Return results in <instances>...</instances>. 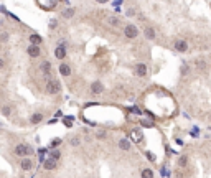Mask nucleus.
<instances>
[{
    "mask_svg": "<svg viewBox=\"0 0 211 178\" xmlns=\"http://www.w3.org/2000/svg\"><path fill=\"white\" fill-rule=\"evenodd\" d=\"M56 165H58V160H54V158H46L45 163H43V167L46 168V170H54Z\"/></svg>",
    "mask_w": 211,
    "mask_h": 178,
    "instance_id": "nucleus-4",
    "label": "nucleus"
},
{
    "mask_svg": "<svg viewBox=\"0 0 211 178\" xmlns=\"http://www.w3.org/2000/svg\"><path fill=\"white\" fill-rule=\"evenodd\" d=\"M145 38H149V40H154L155 38V32H154V28H152V26H147V28H145Z\"/></svg>",
    "mask_w": 211,
    "mask_h": 178,
    "instance_id": "nucleus-15",
    "label": "nucleus"
},
{
    "mask_svg": "<svg viewBox=\"0 0 211 178\" xmlns=\"http://www.w3.org/2000/svg\"><path fill=\"white\" fill-rule=\"evenodd\" d=\"M50 26H51V28H54V26H56V20H51V25Z\"/></svg>",
    "mask_w": 211,
    "mask_h": 178,
    "instance_id": "nucleus-31",
    "label": "nucleus"
},
{
    "mask_svg": "<svg viewBox=\"0 0 211 178\" xmlns=\"http://www.w3.org/2000/svg\"><path fill=\"white\" fill-rule=\"evenodd\" d=\"M32 153H33V147L26 145V155H32Z\"/></svg>",
    "mask_w": 211,
    "mask_h": 178,
    "instance_id": "nucleus-28",
    "label": "nucleus"
},
{
    "mask_svg": "<svg viewBox=\"0 0 211 178\" xmlns=\"http://www.w3.org/2000/svg\"><path fill=\"white\" fill-rule=\"evenodd\" d=\"M119 147H121L122 150H129L130 149V142L127 139H122L121 142H119Z\"/></svg>",
    "mask_w": 211,
    "mask_h": 178,
    "instance_id": "nucleus-16",
    "label": "nucleus"
},
{
    "mask_svg": "<svg viewBox=\"0 0 211 178\" xmlns=\"http://www.w3.org/2000/svg\"><path fill=\"white\" fill-rule=\"evenodd\" d=\"M30 41H32V45H36V46H38L40 43L43 41V38H41L40 35H36V33H33V35L30 36Z\"/></svg>",
    "mask_w": 211,
    "mask_h": 178,
    "instance_id": "nucleus-12",
    "label": "nucleus"
},
{
    "mask_svg": "<svg viewBox=\"0 0 211 178\" xmlns=\"http://www.w3.org/2000/svg\"><path fill=\"white\" fill-rule=\"evenodd\" d=\"M142 178H154V171L149 170V168H145V170L142 171Z\"/></svg>",
    "mask_w": 211,
    "mask_h": 178,
    "instance_id": "nucleus-19",
    "label": "nucleus"
},
{
    "mask_svg": "<svg viewBox=\"0 0 211 178\" xmlns=\"http://www.w3.org/2000/svg\"><path fill=\"white\" fill-rule=\"evenodd\" d=\"M71 145H73V147H78V145H79V139H78V137L71 139Z\"/></svg>",
    "mask_w": 211,
    "mask_h": 178,
    "instance_id": "nucleus-24",
    "label": "nucleus"
},
{
    "mask_svg": "<svg viewBox=\"0 0 211 178\" xmlns=\"http://www.w3.org/2000/svg\"><path fill=\"white\" fill-rule=\"evenodd\" d=\"M175 50L180 51V53H185V51H188V43H186L185 40H176L175 41Z\"/></svg>",
    "mask_w": 211,
    "mask_h": 178,
    "instance_id": "nucleus-3",
    "label": "nucleus"
},
{
    "mask_svg": "<svg viewBox=\"0 0 211 178\" xmlns=\"http://www.w3.org/2000/svg\"><path fill=\"white\" fill-rule=\"evenodd\" d=\"M2 114H4V115H8V114H10V107L5 106L4 109H2Z\"/></svg>",
    "mask_w": 211,
    "mask_h": 178,
    "instance_id": "nucleus-26",
    "label": "nucleus"
},
{
    "mask_svg": "<svg viewBox=\"0 0 211 178\" xmlns=\"http://www.w3.org/2000/svg\"><path fill=\"white\" fill-rule=\"evenodd\" d=\"M91 91H93L94 94H101V93L104 91V86H102V82H99V81L93 82V84H91Z\"/></svg>",
    "mask_w": 211,
    "mask_h": 178,
    "instance_id": "nucleus-5",
    "label": "nucleus"
},
{
    "mask_svg": "<svg viewBox=\"0 0 211 178\" xmlns=\"http://www.w3.org/2000/svg\"><path fill=\"white\" fill-rule=\"evenodd\" d=\"M15 153H17L18 157H25V155H26V145H23V143L17 145V147H15Z\"/></svg>",
    "mask_w": 211,
    "mask_h": 178,
    "instance_id": "nucleus-9",
    "label": "nucleus"
},
{
    "mask_svg": "<svg viewBox=\"0 0 211 178\" xmlns=\"http://www.w3.org/2000/svg\"><path fill=\"white\" fill-rule=\"evenodd\" d=\"M54 56H56L58 60H63V58L66 56V50H65L63 46H58L56 51H54Z\"/></svg>",
    "mask_w": 211,
    "mask_h": 178,
    "instance_id": "nucleus-10",
    "label": "nucleus"
},
{
    "mask_svg": "<svg viewBox=\"0 0 211 178\" xmlns=\"http://www.w3.org/2000/svg\"><path fill=\"white\" fill-rule=\"evenodd\" d=\"M7 38H8V35H7V33H4V35H2V41H5Z\"/></svg>",
    "mask_w": 211,
    "mask_h": 178,
    "instance_id": "nucleus-32",
    "label": "nucleus"
},
{
    "mask_svg": "<svg viewBox=\"0 0 211 178\" xmlns=\"http://www.w3.org/2000/svg\"><path fill=\"white\" fill-rule=\"evenodd\" d=\"M40 53H41V50H40L36 45H30V48H28V54L32 58H36V56H40Z\"/></svg>",
    "mask_w": 211,
    "mask_h": 178,
    "instance_id": "nucleus-7",
    "label": "nucleus"
},
{
    "mask_svg": "<svg viewBox=\"0 0 211 178\" xmlns=\"http://www.w3.org/2000/svg\"><path fill=\"white\" fill-rule=\"evenodd\" d=\"M60 74H63V76H69V74H71V68H69L68 63L60 64Z\"/></svg>",
    "mask_w": 211,
    "mask_h": 178,
    "instance_id": "nucleus-8",
    "label": "nucleus"
},
{
    "mask_svg": "<svg viewBox=\"0 0 211 178\" xmlns=\"http://www.w3.org/2000/svg\"><path fill=\"white\" fill-rule=\"evenodd\" d=\"M147 158L154 162V160H155V155H154V153H150V152H149V153H147Z\"/></svg>",
    "mask_w": 211,
    "mask_h": 178,
    "instance_id": "nucleus-29",
    "label": "nucleus"
},
{
    "mask_svg": "<svg viewBox=\"0 0 211 178\" xmlns=\"http://www.w3.org/2000/svg\"><path fill=\"white\" fill-rule=\"evenodd\" d=\"M20 167H22V170H32V168H33V162L30 160V158H22Z\"/></svg>",
    "mask_w": 211,
    "mask_h": 178,
    "instance_id": "nucleus-6",
    "label": "nucleus"
},
{
    "mask_svg": "<svg viewBox=\"0 0 211 178\" xmlns=\"http://www.w3.org/2000/svg\"><path fill=\"white\" fill-rule=\"evenodd\" d=\"M186 163H188V157L186 155H182V157L178 158V167H186Z\"/></svg>",
    "mask_w": 211,
    "mask_h": 178,
    "instance_id": "nucleus-18",
    "label": "nucleus"
},
{
    "mask_svg": "<svg viewBox=\"0 0 211 178\" xmlns=\"http://www.w3.org/2000/svg\"><path fill=\"white\" fill-rule=\"evenodd\" d=\"M135 69H137V74H139V76H145L147 74V66L143 63H139Z\"/></svg>",
    "mask_w": 211,
    "mask_h": 178,
    "instance_id": "nucleus-11",
    "label": "nucleus"
},
{
    "mask_svg": "<svg viewBox=\"0 0 211 178\" xmlns=\"http://www.w3.org/2000/svg\"><path fill=\"white\" fill-rule=\"evenodd\" d=\"M73 15H74V10H73V8H66V10L63 12V17L65 18H71Z\"/></svg>",
    "mask_w": 211,
    "mask_h": 178,
    "instance_id": "nucleus-21",
    "label": "nucleus"
},
{
    "mask_svg": "<svg viewBox=\"0 0 211 178\" xmlns=\"http://www.w3.org/2000/svg\"><path fill=\"white\" fill-rule=\"evenodd\" d=\"M109 23H111L112 26H119V25H121V20H119L117 17H111V18H109Z\"/></svg>",
    "mask_w": 211,
    "mask_h": 178,
    "instance_id": "nucleus-20",
    "label": "nucleus"
},
{
    "mask_svg": "<svg viewBox=\"0 0 211 178\" xmlns=\"http://www.w3.org/2000/svg\"><path fill=\"white\" fill-rule=\"evenodd\" d=\"M40 68H41V71H43L45 74H48V73L51 71V63H50V61H43V63H41V66H40Z\"/></svg>",
    "mask_w": 211,
    "mask_h": 178,
    "instance_id": "nucleus-14",
    "label": "nucleus"
},
{
    "mask_svg": "<svg viewBox=\"0 0 211 178\" xmlns=\"http://www.w3.org/2000/svg\"><path fill=\"white\" fill-rule=\"evenodd\" d=\"M61 143V139H53V142H51V147H58Z\"/></svg>",
    "mask_w": 211,
    "mask_h": 178,
    "instance_id": "nucleus-25",
    "label": "nucleus"
},
{
    "mask_svg": "<svg viewBox=\"0 0 211 178\" xmlns=\"http://www.w3.org/2000/svg\"><path fill=\"white\" fill-rule=\"evenodd\" d=\"M61 155H60V152H53V155H51V158H54V160H58Z\"/></svg>",
    "mask_w": 211,
    "mask_h": 178,
    "instance_id": "nucleus-27",
    "label": "nucleus"
},
{
    "mask_svg": "<svg viewBox=\"0 0 211 178\" xmlns=\"http://www.w3.org/2000/svg\"><path fill=\"white\" fill-rule=\"evenodd\" d=\"M4 68V60H2V58H0V69Z\"/></svg>",
    "mask_w": 211,
    "mask_h": 178,
    "instance_id": "nucleus-33",
    "label": "nucleus"
},
{
    "mask_svg": "<svg viewBox=\"0 0 211 178\" xmlns=\"http://www.w3.org/2000/svg\"><path fill=\"white\" fill-rule=\"evenodd\" d=\"M43 121V114H40V112H36V114H33L32 117H30V122L32 124H38V122Z\"/></svg>",
    "mask_w": 211,
    "mask_h": 178,
    "instance_id": "nucleus-13",
    "label": "nucleus"
},
{
    "mask_svg": "<svg viewBox=\"0 0 211 178\" xmlns=\"http://www.w3.org/2000/svg\"><path fill=\"white\" fill-rule=\"evenodd\" d=\"M46 93L48 94L60 93V81H56V79H50V81L46 82Z\"/></svg>",
    "mask_w": 211,
    "mask_h": 178,
    "instance_id": "nucleus-2",
    "label": "nucleus"
},
{
    "mask_svg": "<svg viewBox=\"0 0 211 178\" xmlns=\"http://www.w3.org/2000/svg\"><path fill=\"white\" fill-rule=\"evenodd\" d=\"M38 5L43 8H53L56 5V2H38Z\"/></svg>",
    "mask_w": 211,
    "mask_h": 178,
    "instance_id": "nucleus-17",
    "label": "nucleus"
},
{
    "mask_svg": "<svg viewBox=\"0 0 211 178\" xmlns=\"http://www.w3.org/2000/svg\"><path fill=\"white\" fill-rule=\"evenodd\" d=\"M134 13H135V10H134V8H130V10H127V15H129V17H132Z\"/></svg>",
    "mask_w": 211,
    "mask_h": 178,
    "instance_id": "nucleus-30",
    "label": "nucleus"
},
{
    "mask_svg": "<svg viewBox=\"0 0 211 178\" xmlns=\"http://www.w3.org/2000/svg\"><path fill=\"white\" fill-rule=\"evenodd\" d=\"M196 66H198V69H206V63H204L203 60H198L196 61Z\"/></svg>",
    "mask_w": 211,
    "mask_h": 178,
    "instance_id": "nucleus-23",
    "label": "nucleus"
},
{
    "mask_svg": "<svg viewBox=\"0 0 211 178\" xmlns=\"http://www.w3.org/2000/svg\"><path fill=\"white\" fill-rule=\"evenodd\" d=\"M132 137H134V140H137V142H139V140H142V134H140L139 130H134L132 132Z\"/></svg>",
    "mask_w": 211,
    "mask_h": 178,
    "instance_id": "nucleus-22",
    "label": "nucleus"
},
{
    "mask_svg": "<svg viewBox=\"0 0 211 178\" xmlns=\"http://www.w3.org/2000/svg\"><path fill=\"white\" fill-rule=\"evenodd\" d=\"M124 33H125V38L134 40V38H137V36H139V28H137L135 25H132V23H127V25H125V28H124Z\"/></svg>",
    "mask_w": 211,
    "mask_h": 178,
    "instance_id": "nucleus-1",
    "label": "nucleus"
}]
</instances>
